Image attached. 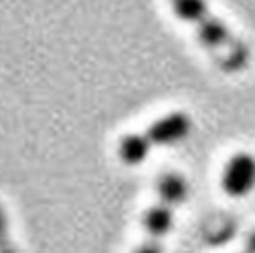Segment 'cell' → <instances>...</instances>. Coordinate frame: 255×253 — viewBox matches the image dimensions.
I'll use <instances>...</instances> for the list:
<instances>
[{
	"instance_id": "cell-7",
	"label": "cell",
	"mask_w": 255,
	"mask_h": 253,
	"mask_svg": "<svg viewBox=\"0 0 255 253\" xmlns=\"http://www.w3.org/2000/svg\"><path fill=\"white\" fill-rule=\"evenodd\" d=\"M133 253H163V249L155 243V241H147V243H143V245H139Z\"/></svg>"
},
{
	"instance_id": "cell-1",
	"label": "cell",
	"mask_w": 255,
	"mask_h": 253,
	"mask_svg": "<svg viewBox=\"0 0 255 253\" xmlns=\"http://www.w3.org/2000/svg\"><path fill=\"white\" fill-rule=\"evenodd\" d=\"M221 189L225 195L241 199L255 189V155L239 151L227 159L221 171Z\"/></svg>"
},
{
	"instance_id": "cell-6",
	"label": "cell",
	"mask_w": 255,
	"mask_h": 253,
	"mask_svg": "<svg viewBox=\"0 0 255 253\" xmlns=\"http://www.w3.org/2000/svg\"><path fill=\"white\" fill-rule=\"evenodd\" d=\"M197 40L207 48V50H213V48H221L223 44H227L231 40V34L227 30V26L217 20L215 16H201L197 22Z\"/></svg>"
},
{
	"instance_id": "cell-5",
	"label": "cell",
	"mask_w": 255,
	"mask_h": 253,
	"mask_svg": "<svg viewBox=\"0 0 255 253\" xmlns=\"http://www.w3.org/2000/svg\"><path fill=\"white\" fill-rule=\"evenodd\" d=\"M151 141L147 139V135H139V133H128L122 137L120 145H118V155H120V161L129 165V167H135V165H141L147 157H149V151H151Z\"/></svg>"
},
{
	"instance_id": "cell-3",
	"label": "cell",
	"mask_w": 255,
	"mask_h": 253,
	"mask_svg": "<svg viewBox=\"0 0 255 253\" xmlns=\"http://www.w3.org/2000/svg\"><path fill=\"white\" fill-rule=\"evenodd\" d=\"M155 193L159 197V203L167 205V207H177L183 205L189 197V183L187 179L177 173V171H165L159 175L157 183H155Z\"/></svg>"
},
{
	"instance_id": "cell-8",
	"label": "cell",
	"mask_w": 255,
	"mask_h": 253,
	"mask_svg": "<svg viewBox=\"0 0 255 253\" xmlns=\"http://www.w3.org/2000/svg\"><path fill=\"white\" fill-rule=\"evenodd\" d=\"M245 253H255V229L245 237Z\"/></svg>"
},
{
	"instance_id": "cell-2",
	"label": "cell",
	"mask_w": 255,
	"mask_h": 253,
	"mask_svg": "<svg viewBox=\"0 0 255 253\" xmlns=\"http://www.w3.org/2000/svg\"><path fill=\"white\" fill-rule=\"evenodd\" d=\"M191 129H193V124L185 112H169L157 118L147 127L145 135L155 147H175L189 137Z\"/></svg>"
},
{
	"instance_id": "cell-9",
	"label": "cell",
	"mask_w": 255,
	"mask_h": 253,
	"mask_svg": "<svg viewBox=\"0 0 255 253\" xmlns=\"http://www.w3.org/2000/svg\"><path fill=\"white\" fill-rule=\"evenodd\" d=\"M4 237H6V215L0 209V239H4Z\"/></svg>"
},
{
	"instance_id": "cell-4",
	"label": "cell",
	"mask_w": 255,
	"mask_h": 253,
	"mask_svg": "<svg viewBox=\"0 0 255 253\" xmlns=\"http://www.w3.org/2000/svg\"><path fill=\"white\" fill-rule=\"evenodd\" d=\"M173 225H175L173 211H171V207H167L163 203H157V205L147 207L145 213H143V217H141V227H143V231L151 239L167 237L171 233Z\"/></svg>"
}]
</instances>
